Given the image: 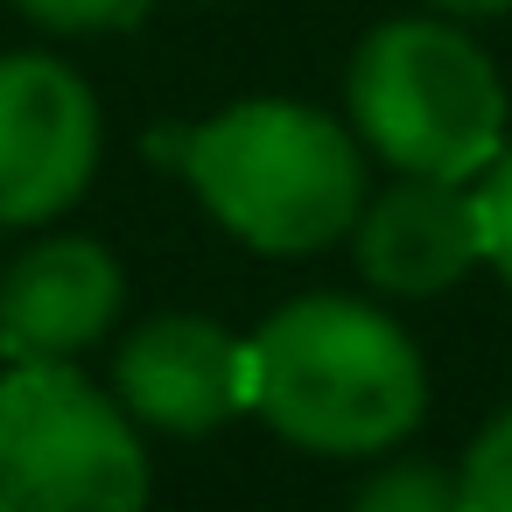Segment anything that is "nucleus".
I'll return each mask as SVG.
<instances>
[{"label": "nucleus", "instance_id": "nucleus-1", "mask_svg": "<svg viewBox=\"0 0 512 512\" xmlns=\"http://www.w3.org/2000/svg\"><path fill=\"white\" fill-rule=\"evenodd\" d=\"M253 344V414L316 456H379L421 407L428 372L414 337L351 295H302L260 323Z\"/></svg>", "mask_w": 512, "mask_h": 512}, {"label": "nucleus", "instance_id": "nucleus-2", "mask_svg": "<svg viewBox=\"0 0 512 512\" xmlns=\"http://www.w3.org/2000/svg\"><path fill=\"white\" fill-rule=\"evenodd\" d=\"M190 190L204 211L253 253L302 260L337 246L365 211V155L358 141L295 99H246L183 134Z\"/></svg>", "mask_w": 512, "mask_h": 512}, {"label": "nucleus", "instance_id": "nucleus-3", "mask_svg": "<svg viewBox=\"0 0 512 512\" xmlns=\"http://www.w3.org/2000/svg\"><path fill=\"white\" fill-rule=\"evenodd\" d=\"M358 141L400 176L470 183L505 148V85L491 57L449 22H386L358 43L351 78Z\"/></svg>", "mask_w": 512, "mask_h": 512}, {"label": "nucleus", "instance_id": "nucleus-4", "mask_svg": "<svg viewBox=\"0 0 512 512\" xmlns=\"http://www.w3.org/2000/svg\"><path fill=\"white\" fill-rule=\"evenodd\" d=\"M0 512H148L141 421L78 365H8Z\"/></svg>", "mask_w": 512, "mask_h": 512}, {"label": "nucleus", "instance_id": "nucleus-5", "mask_svg": "<svg viewBox=\"0 0 512 512\" xmlns=\"http://www.w3.org/2000/svg\"><path fill=\"white\" fill-rule=\"evenodd\" d=\"M106 120L92 85L43 50L0 57V225H50L99 176Z\"/></svg>", "mask_w": 512, "mask_h": 512}, {"label": "nucleus", "instance_id": "nucleus-6", "mask_svg": "<svg viewBox=\"0 0 512 512\" xmlns=\"http://www.w3.org/2000/svg\"><path fill=\"white\" fill-rule=\"evenodd\" d=\"M113 393L141 428L211 435L253 407V344L211 316H155L113 358Z\"/></svg>", "mask_w": 512, "mask_h": 512}, {"label": "nucleus", "instance_id": "nucleus-7", "mask_svg": "<svg viewBox=\"0 0 512 512\" xmlns=\"http://www.w3.org/2000/svg\"><path fill=\"white\" fill-rule=\"evenodd\" d=\"M127 302V274L99 239H43L0 274V358L71 365L92 351Z\"/></svg>", "mask_w": 512, "mask_h": 512}, {"label": "nucleus", "instance_id": "nucleus-8", "mask_svg": "<svg viewBox=\"0 0 512 512\" xmlns=\"http://www.w3.org/2000/svg\"><path fill=\"white\" fill-rule=\"evenodd\" d=\"M351 246H358V274L379 295H442L484 260L477 190L442 176H400L358 211Z\"/></svg>", "mask_w": 512, "mask_h": 512}, {"label": "nucleus", "instance_id": "nucleus-9", "mask_svg": "<svg viewBox=\"0 0 512 512\" xmlns=\"http://www.w3.org/2000/svg\"><path fill=\"white\" fill-rule=\"evenodd\" d=\"M351 512H463V484L442 463H386L358 484Z\"/></svg>", "mask_w": 512, "mask_h": 512}, {"label": "nucleus", "instance_id": "nucleus-10", "mask_svg": "<svg viewBox=\"0 0 512 512\" xmlns=\"http://www.w3.org/2000/svg\"><path fill=\"white\" fill-rule=\"evenodd\" d=\"M456 484H463V512H512V400L477 428Z\"/></svg>", "mask_w": 512, "mask_h": 512}, {"label": "nucleus", "instance_id": "nucleus-11", "mask_svg": "<svg viewBox=\"0 0 512 512\" xmlns=\"http://www.w3.org/2000/svg\"><path fill=\"white\" fill-rule=\"evenodd\" d=\"M8 8L50 36H113L148 15V0H8Z\"/></svg>", "mask_w": 512, "mask_h": 512}, {"label": "nucleus", "instance_id": "nucleus-12", "mask_svg": "<svg viewBox=\"0 0 512 512\" xmlns=\"http://www.w3.org/2000/svg\"><path fill=\"white\" fill-rule=\"evenodd\" d=\"M477 211H484V260H491V267L505 274V288H512V141H505L498 162L484 169Z\"/></svg>", "mask_w": 512, "mask_h": 512}, {"label": "nucleus", "instance_id": "nucleus-13", "mask_svg": "<svg viewBox=\"0 0 512 512\" xmlns=\"http://www.w3.org/2000/svg\"><path fill=\"white\" fill-rule=\"evenodd\" d=\"M435 8H442V15H505L512 0H435Z\"/></svg>", "mask_w": 512, "mask_h": 512}]
</instances>
